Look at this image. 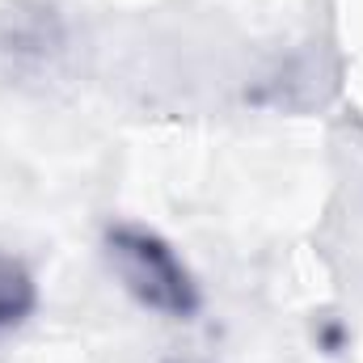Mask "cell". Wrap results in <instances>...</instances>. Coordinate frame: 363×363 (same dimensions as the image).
<instances>
[{"mask_svg":"<svg viewBox=\"0 0 363 363\" xmlns=\"http://www.w3.org/2000/svg\"><path fill=\"white\" fill-rule=\"evenodd\" d=\"M101 254L114 279L127 287V296H135L144 308L174 317V321H186L199 313L203 304L199 279L190 274V267L161 233L144 224H110L101 237Z\"/></svg>","mask_w":363,"mask_h":363,"instance_id":"6da1fadb","label":"cell"},{"mask_svg":"<svg viewBox=\"0 0 363 363\" xmlns=\"http://www.w3.org/2000/svg\"><path fill=\"white\" fill-rule=\"evenodd\" d=\"M68 47L64 17L47 0H0V77L38 81Z\"/></svg>","mask_w":363,"mask_h":363,"instance_id":"7a4b0ae2","label":"cell"},{"mask_svg":"<svg viewBox=\"0 0 363 363\" xmlns=\"http://www.w3.org/2000/svg\"><path fill=\"white\" fill-rule=\"evenodd\" d=\"M38 304V283L30 267L13 254H0V334L17 330Z\"/></svg>","mask_w":363,"mask_h":363,"instance_id":"3957f363","label":"cell"}]
</instances>
